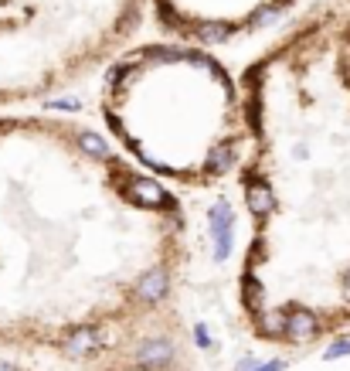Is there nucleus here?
I'll return each mask as SVG.
<instances>
[{
	"label": "nucleus",
	"mask_w": 350,
	"mask_h": 371,
	"mask_svg": "<svg viewBox=\"0 0 350 371\" xmlns=\"http://www.w3.org/2000/svg\"><path fill=\"white\" fill-rule=\"evenodd\" d=\"M99 113L109 140L167 187L218 184L245 154L238 78L191 41L126 45L102 65Z\"/></svg>",
	"instance_id": "nucleus-3"
},
{
	"label": "nucleus",
	"mask_w": 350,
	"mask_h": 371,
	"mask_svg": "<svg viewBox=\"0 0 350 371\" xmlns=\"http://www.w3.org/2000/svg\"><path fill=\"white\" fill-rule=\"evenodd\" d=\"M187 259L181 198L106 133L55 113L0 120L4 340L85 361L167 334Z\"/></svg>",
	"instance_id": "nucleus-1"
},
{
	"label": "nucleus",
	"mask_w": 350,
	"mask_h": 371,
	"mask_svg": "<svg viewBox=\"0 0 350 371\" xmlns=\"http://www.w3.org/2000/svg\"><path fill=\"white\" fill-rule=\"evenodd\" d=\"M336 4H344V7H350V0H336Z\"/></svg>",
	"instance_id": "nucleus-6"
},
{
	"label": "nucleus",
	"mask_w": 350,
	"mask_h": 371,
	"mask_svg": "<svg viewBox=\"0 0 350 371\" xmlns=\"http://www.w3.org/2000/svg\"><path fill=\"white\" fill-rule=\"evenodd\" d=\"M296 4L299 0H150V14L164 38L211 48L262 31Z\"/></svg>",
	"instance_id": "nucleus-5"
},
{
	"label": "nucleus",
	"mask_w": 350,
	"mask_h": 371,
	"mask_svg": "<svg viewBox=\"0 0 350 371\" xmlns=\"http://www.w3.org/2000/svg\"><path fill=\"white\" fill-rule=\"evenodd\" d=\"M150 0H0V106L48 99L133 45Z\"/></svg>",
	"instance_id": "nucleus-4"
},
{
	"label": "nucleus",
	"mask_w": 350,
	"mask_h": 371,
	"mask_svg": "<svg viewBox=\"0 0 350 371\" xmlns=\"http://www.w3.org/2000/svg\"><path fill=\"white\" fill-rule=\"evenodd\" d=\"M238 93V307L255 338L313 344L350 327V7H309L245 65Z\"/></svg>",
	"instance_id": "nucleus-2"
}]
</instances>
